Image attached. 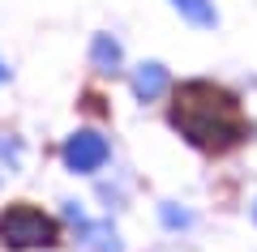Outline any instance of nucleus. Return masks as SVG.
Returning <instances> with one entry per match:
<instances>
[{
  "instance_id": "3",
  "label": "nucleus",
  "mask_w": 257,
  "mask_h": 252,
  "mask_svg": "<svg viewBox=\"0 0 257 252\" xmlns=\"http://www.w3.org/2000/svg\"><path fill=\"white\" fill-rule=\"evenodd\" d=\"M64 167L69 171H77V175H90V171H99L103 162L111 158V145H107V137H99L94 128H82V133H73L69 141H64Z\"/></svg>"
},
{
  "instance_id": "1",
  "label": "nucleus",
  "mask_w": 257,
  "mask_h": 252,
  "mask_svg": "<svg viewBox=\"0 0 257 252\" xmlns=\"http://www.w3.org/2000/svg\"><path fill=\"white\" fill-rule=\"evenodd\" d=\"M167 120L189 145L206 154H227L248 137V120L240 111V99L206 77L180 81L167 103Z\"/></svg>"
},
{
  "instance_id": "2",
  "label": "nucleus",
  "mask_w": 257,
  "mask_h": 252,
  "mask_svg": "<svg viewBox=\"0 0 257 252\" xmlns=\"http://www.w3.org/2000/svg\"><path fill=\"white\" fill-rule=\"evenodd\" d=\"M60 243V222L43 214L30 201H13L0 214V248L9 252H30V248H56Z\"/></svg>"
},
{
  "instance_id": "4",
  "label": "nucleus",
  "mask_w": 257,
  "mask_h": 252,
  "mask_svg": "<svg viewBox=\"0 0 257 252\" xmlns=\"http://www.w3.org/2000/svg\"><path fill=\"white\" fill-rule=\"evenodd\" d=\"M163 90H167V69L163 64H138V73H133V94L142 103H155Z\"/></svg>"
},
{
  "instance_id": "8",
  "label": "nucleus",
  "mask_w": 257,
  "mask_h": 252,
  "mask_svg": "<svg viewBox=\"0 0 257 252\" xmlns=\"http://www.w3.org/2000/svg\"><path fill=\"white\" fill-rule=\"evenodd\" d=\"M253 218H257V209H253Z\"/></svg>"
},
{
  "instance_id": "6",
  "label": "nucleus",
  "mask_w": 257,
  "mask_h": 252,
  "mask_svg": "<svg viewBox=\"0 0 257 252\" xmlns=\"http://www.w3.org/2000/svg\"><path fill=\"white\" fill-rule=\"evenodd\" d=\"M176 9H180L193 26H214V5L210 0H176Z\"/></svg>"
},
{
  "instance_id": "5",
  "label": "nucleus",
  "mask_w": 257,
  "mask_h": 252,
  "mask_svg": "<svg viewBox=\"0 0 257 252\" xmlns=\"http://www.w3.org/2000/svg\"><path fill=\"white\" fill-rule=\"evenodd\" d=\"M90 64L99 73H116L120 69V43L111 35H94V43H90Z\"/></svg>"
},
{
  "instance_id": "7",
  "label": "nucleus",
  "mask_w": 257,
  "mask_h": 252,
  "mask_svg": "<svg viewBox=\"0 0 257 252\" xmlns=\"http://www.w3.org/2000/svg\"><path fill=\"white\" fill-rule=\"evenodd\" d=\"M0 81H5V64H0Z\"/></svg>"
}]
</instances>
